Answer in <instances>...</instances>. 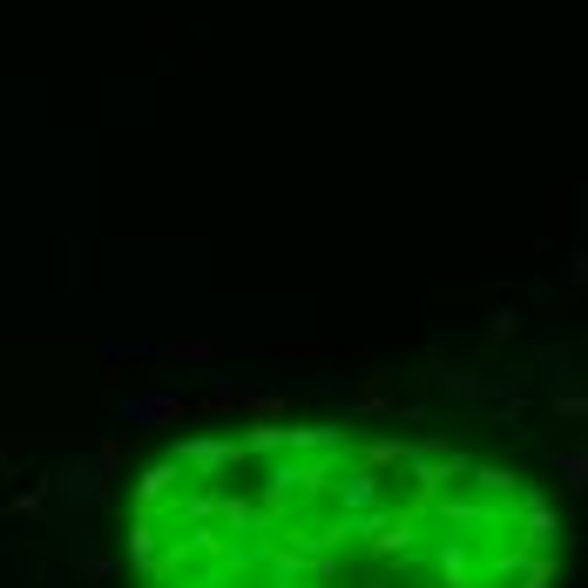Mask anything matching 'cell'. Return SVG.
<instances>
[{"label":"cell","mask_w":588,"mask_h":588,"mask_svg":"<svg viewBox=\"0 0 588 588\" xmlns=\"http://www.w3.org/2000/svg\"><path fill=\"white\" fill-rule=\"evenodd\" d=\"M142 588H555L561 514L460 440L244 426L129 494Z\"/></svg>","instance_id":"obj_1"}]
</instances>
